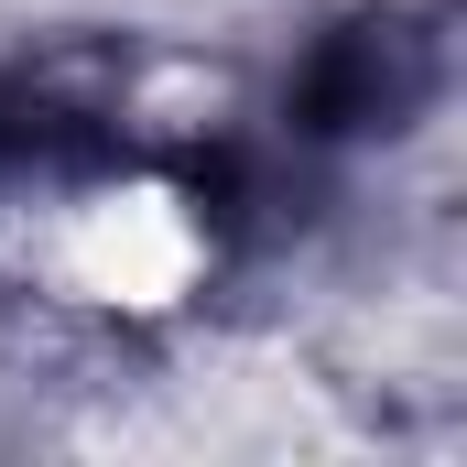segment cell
<instances>
[{"label": "cell", "instance_id": "6da1fadb", "mask_svg": "<svg viewBox=\"0 0 467 467\" xmlns=\"http://www.w3.org/2000/svg\"><path fill=\"white\" fill-rule=\"evenodd\" d=\"M22 272L55 316H88L119 337L174 327L218 283V218L163 163H99V174L44 185V207L22 218Z\"/></svg>", "mask_w": 467, "mask_h": 467}]
</instances>
